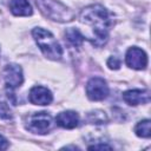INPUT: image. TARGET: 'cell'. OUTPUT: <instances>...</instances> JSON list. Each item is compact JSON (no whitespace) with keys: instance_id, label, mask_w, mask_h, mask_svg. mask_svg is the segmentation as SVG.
Masks as SVG:
<instances>
[{"instance_id":"obj_1","label":"cell","mask_w":151,"mask_h":151,"mask_svg":"<svg viewBox=\"0 0 151 151\" xmlns=\"http://www.w3.org/2000/svg\"><path fill=\"white\" fill-rule=\"evenodd\" d=\"M80 21L91 26L94 35V39L91 40L93 45L103 46L106 44L110 28L113 24L111 14L106 8L101 5L87 6L80 12Z\"/></svg>"},{"instance_id":"obj_2","label":"cell","mask_w":151,"mask_h":151,"mask_svg":"<svg viewBox=\"0 0 151 151\" xmlns=\"http://www.w3.org/2000/svg\"><path fill=\"white\" fill-rule=\"evenodd\" d=\"M32 34L45 57L52 60H59L63 57V48L50 31L41 27H35L32 31Z\"/></svg>"},{"instance_id":"obj_3","label":"cell","mask_w":151,"mask_h":151,"mask_svg":"<svg viewBox=\"0 0 151 151\" xmlns=\"http://www.w3.org/2000/svg\"><path fill=\"white\" fill-rule=\"evenodd\" d=\"M35 2L44 15L54 21L68 22L74 18V13L58 0H35Z\"/></svg>"},{"instance_id":"obj_4","label":"cell","mask_w":151,"mask_h":151,"mask_svg":"<svg viewBox=\"0 0 151 151\" xmlns=\"http://www.w3.org/2000/svg\"><path fill=\"white\" fill-rule=\"evenodd\" d=\"M52 126V117L47 112H37L28 117L26 129L33 133L45 134Z\"/></svg>"},{"instance_id":"obj_5","label":"cell","mask_w":151,"mask_h":151,"mask_svg":"<svg viewBox=\"0 0 151 151\" xmlns=\"http://www.w3.org/2000/svg\"><path fill=\"white\" fill-rule=\"evenodd\" d=\"M86 94L91 100L99 101L109 96L107 83L99 77L91 78L86 84Z\"/></svg>"},{"instance_id":"obj_6","label":"cell","mask_w":151,"mask_h":151,"mask_svg":"<svg viewBox=\"0 0 151 151\" xmlns=\"http://www.w3.org/2000/svg\"><path fill=\"white\" fill-rule=\"evenodd\" d=\"M4 79H5V85L7 90L13 91L14 88L19 87L24 81L21 67L15 64L7 65L4 70Z\"/></svg>"},{"instance_id":"obj_7","label":"cell","mask_w":151,"mask_h":151,"mask_svg":"<svg viewBox=\"0 0 151 151\" xmlns=\"http://www.w3.org/2000/svg\"><path fill=\"white\" fill-rule=\"evenodd\" d=\"M125 63L129 67L133 70H144L147 65L146 53L138 47H131L126 52Z\"/></svg>"},{"instance_id":"obj_8","label":"cell","mask_w":151,"mask_h":151,"mask_svg":"<svg viewBox=\"0 0 151 151\" xmlns=\"http://www.w3.org/2000/svg\"><path fill=\"white\" fill-rule=\"evenodd\" d=\"M29 101L34 105H48L51 104L53 96L52 92L44 86H34L29 91Z\"/></svg>"},{"instance_id":"obj_9","label":"cell","mask_w":151,"mask_h":151,"mask_svg":"<svg viewBox=\"0 0 151 151\" xmlns=\"http://www.w3.org/2000/svg\"><path fill=\"white\" fill-rule=\"evenodd\" d=\"M123 99L129 105L146 104L150 101V92L147 90H129L123 93Z\"/></svg>"},{"instance_id":"obj_10","label":"cell","mask_w":151,"mask_h":151,"mask_svg":"<svg viewBox=\"0 0 151 151\" xmlns=\"http://www.w3.org/2000/svg\"><path fill=\"white\" fill-rule=\"evenodd\" d=\"M55 123L63 129H74L78 126L79 116L74 111H64L57 116Z\"/></svg>"},{"instance_id":"obj_11","label":"cell","mask_w":151,"mask_h":151,"mask_svg":"<svg viewBox=\"0 0 151 151\" xmlns=\"http://www.w3.org/2000/svg\"><path fill=\"white\" fill-rule=\"evenodd\" d=\"M9 9L17 17H28L33 13L32 6L27 0H11Z\"/></svg>"},{"instance_id":"obj_12","label":"cell","mask_w":151,"mask_h":151,"mask_svg":"<svg viewBox=\"0 0 151 151\" xmlns=\"http://www.w3.org/2000/svg\"><path fill=\"white\" fill-rule=\"evenodd\" d=\"M65 38H66V40L71 44V45H73V46H80L81 44H83V41H84V35L79 32V29H77V28H73V27H70V28H67L66 31H65Z\"/></svg>"},{"instance_id":"obj_13","label":"cell","mask_w":151,"mask_h":151,"mask_svg":"<svg viewBox=\"0 0 151 151\" xmlns=\"http://www.w3.org/2000/svg\"><path fill=\"white\" fill-rule=\"evenodd\" d=\"M150 124L151 122L149 119H144L142 122H139L136 127H134V132L138 137L142 138H149L151 136V130H150Z\"/></svg>"},{"instance_id":"obj_14","label":"cell","mask_w":151,"mask_h":151,"mask_svg":"<svg viewBox=\"0 0 151 151\" xmlns=\"http://www.w3.org/2000/svg\"><path fill=\"white\" fill-rule=\"evenodd\" d=\"M0 118L1 119H11L12 118V114H11L9 109L4 103L0 104Z\"/></svg>"},{"instance_id":"obj_15","label":"cell","mask_w":151,"mask_h":151,"mask_svg":"<svg viewBox=\"0 0 151 151\" xmlns=\"http://www.w3.org/2000/svg\"><path fill=\"white\" fill-rule=\"evenodd\" d=\"M107 66L112 70H118L120 67V60L117 57H111L107 60Z\"/></svg>"},{"instance_id":"obj_16","label":"cell","mask_w":151,"mask_h":151,"mask_svg":"<svg viewBox=\"0 0 151 151\" xmlns=\"http://www.w3.org/2000/svg\"><path fill=\"white\" fill-rule=\"evenodd\" d=\"M90 150H104V149H109L111 150L112 147L110 145H106V144H94V145H91L88 146Z\"/></svg>"},{"instance_id":"obj_17","label":"cell","mask_w":151,"mask_h":151,"mask_svg":"<svg viewBox=\"0 0 151 151\" xmlns=\"http://www.w3.org/2000/svg\"><path fill=\"white\" fill-rule=\"evenodd\" d=\"M7 147H8V142H7V139H6L4 136L0 134V150H5V149H7Z\"/></svg>"}]
</instances>
